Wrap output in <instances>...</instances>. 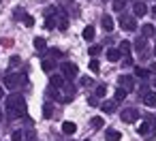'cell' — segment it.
Wrapping results in <instances>:
<instances>
[{"instance_id": "cell-1", "label": "cell", "mask_w": 156, "mask_h": 141, "mask_svg": "<svg viewBox=\"0 0 156 141\" xmlns=\"http://www.w3.org/2000/svg\"><path fill=\"white\" fill-rule=\"evenodd\" d=\"M7 115H9L11 120L26 115V100H24L22 94L15 92V94H9V96H7Z\"/></svg>"}, {"instance_id": "cell-2", "label": "cell", "mask_w": 156, "mask_h": 141, "mask_svg": "<svg viewBox=\"0 0 156 141\" xmlns=\"http://www.w3.org/2000/svg\"><path fill=\"white\" fill-rule=\"evenodd\" d=\"M24 81H26V79H24V75H20V73H7L5 79H2V83H5L9 90L20 88V83H24Z\"/></svg>"}, {"instance_id": "cell-3", "label": "cell", "mask_w": 156, "mask_h": 141, "mask_svg": "<svg viewBox=\"0 0 156 141\" xmlns=\"http://www.w3.org/2000/svg\"><path fill=\"white\" fill-rule=\"evenodd\" d=\"M60 71H62V77H64L66 81H71V79H75V77H77V73H79V69H77V64H73V62H62V66H60Z\"/></svg>"}, {"instance_id": "cell-4", "label": "cell", "mask_w": 156, "mask_h": 141, "mask_svg": "<svg viewBox=\"0 0 156 141\" xmlns=\"http://www.w3.org/2000/svg\"><path fill=\"white\" fill-rule=\"evenodd\" d=\"M137 120H139V111H137L135 107H128V109L122 111V122L133 124V122H137Z\"/></svg>"}, {"instance_id": "cell-5", "label": "cell", "mask_w": 156, "mask_h": 141, "mask_svg": "<svg viewBox=\"0 0 156 141\" xmlns=\"http://www.w3.org/2000/svg\"><path fill=\"white\" fill-rule=\"evenodd\" d=\"M118 83H120V88L122 90H133L135 88V77H130V75H120V79H118Z\"/></svg>"}, {"instance_id": "cell-6", "label": "cell", "mask_w": 156, "mask_h": 141, "mask_svg": "<svg viewBox=\"0 0 156 141\" xmlns=\"http://www.w3.org/2000/svg\"><path fill=\"white\" fill-rule=\"evenodd\" d=\"M139 135H143V137H147V135L156 137V126L152 122H143V124H139Z\"/></svg>"}, {"instance_id": "cell-7", "label": "cell", "mask_w": 156, "mask_h": 141, "mask_svg": "<svg viewBox=\"0 0 156 141\" xmlns=\"http://www.w3.org/2000/svg\"><path fill=\"white\" fill-rule=\"evenodd\" d=\"M120 28H122V30L133 32V30H137V24H135V19H133V17H120Z\"/></svg>"}, {"instance_id": "cell-8", "label": "cell", "mask_w": 156, "mask_h": 141, "mask_svg": "<svg viewBox=\"0 0 156 141\" xmlns=\"http://www.w3.org/2000/svg\"><path fill=\"white\" fill-rule=\"evenodd\" d=\"M133 13H135L137 17H143V15L147 13V7H145V5L141 2V0H137V2L133 5Z\"/></svg>"}, {"instance_id": "cell-9", "label": "cell", "mask_w": 156, "mask_h": 141, "mask_svg": "<svg viewBox=\"0 0 156 141\" xmlns=\"http://www.w3.org/2000/svg\"><path fill=\"white\" fill-rule=\"evenodd\" d=\"M115 107H118V103H115V100H103L98 109H101V111H105V113H113V111H115Z\"/></svg>"}, {"instance_id": "cell-10", "label": "cell", "mask_w": 156, "mask_h": 141, "mask_svg": "<svg viewBox=\"0 0 156 141\" xmlns=\"http://www.w3.org/2000/svg\"><path fill=\"white\" fill-rule=\"evenodd\" d=\"M101 24H103V30H105V32H111V30H113V26H115L111 15H105V17L101 19Z\"/></svg>"}, {"instance_id": "cell-11", "label": "cell", "mask_w": 156, "mask_h": 141, "mask_svg": "<svg viewBox=\"0 0 156 141\" xmlns=\"http://www.w3.org/2000/svg\"><path fill=\"white\" fill-rule=\"evenodd\" d=\"M75 130H77V124H75V122H71V120H66V122L62 124V132H64V135H73Z\"/></svg>"}, {"instance_id": "cell-12", "label": "cell", "mask_w": 156, "mask_h": 141, "mask_svg": "<svg viewBox=\"0 0 156 141\" xmlns=\"http://www.w3.org/2000/svg\"><path fill=\"white\" fill-rule=\"evenodd\" d=\"M105 139H107V141H120V139H122V132H120V130L109 128V130L105 132Z\"/></svg>"}, {"instance_id": "cell-13", "label": "cell", "mask_w": 156, "mask_h": 141, "mask_svg": "<svg viewBox=\"0 0 156 141\" xmlns=\"http://www.w3.org/2000/svg\"><path fill=\"white\" fill-rule=\"evenodd\" d=\"M143 103L147 107H156V92H145L143 94Z\"/></svg>"}, {"instance_id": "cell-14", "label": "cell", "mask_w": 156, "mask_h": 141, "mask_svg": "<svg viewBox=\"0 0 156 141\" xmlns=\"http://www.w3.org/2000/svg\"><path fill=\"white\" fill-rule=\"evenodd\" d=\"M141 34H143V39H150V37L156 34V28H154L152 24H145V26L141 28Z\"/></svg>"}, {"instance_id": "cell-15", "label": "cell", "mask_w": 156, "mask_h": 141, "mask_svg": "<svg viewBox=\"0 0 156 141\" xmlns=\"http://www.w3.org/2000/svg\"><path fill=\"white\" fill-rule=\"evenodd\" d=\"M64 83H66V79H64L62 75H51V86H54V88H58V90H60Z\"/></svg>"}, {"instance_id": "cell-16", "label": "cell", "mask_w": 156, "mask_h": 141, "mask_svg": "<svg viewBox=\"0 0 156 141\" xmlns=\"http://www.w3.org/2000/svg\"><path fill=\"white\" fill-rule=\"evenodd\" d=\"M34 49L45 51V49H47V41H45V39H41V37H37V39H34Z\"/></svg>"}, {"instance_id": "cell-17", "label": "cell", "mask_w": 156, "mask_h": 141, "mask_svg": "<svg viewBox=\"0 0 156 141\" xmlns=\"http://www.w3.org/2000/svg\"><path fill=\"white\" fill-rule=\"evenodd\" d=\"M133 47H135L137 51H141V54H143V51H145V47H147V39H137Z\"/></svg>"}, {"instance_id": "cell-18", "label": "cell", "mask_w": 156, "mask_h": 141, "mask_svg": "<svg viewBox=\"0 0 156 141\" xmlns=\"http://www.w3.org/2000/svg\"><path fill=\"white\" fill-rule=\"evenodd\" d=\"M130 49H133V45H130L128 41H122V43H120V49H118V51H120L122 56H128V54H130Z\"/></svg>"}, {"instance_id": "cell-19", "label": "cell", "mask_w": 156, "mask_h": 141, "mask_svg": "<svg viewBox=\"0 0 156 141\" xmlns=\"http://www.w3.org/2000/svg\"><path fill=\"white\" fill-rule=\"evenodd\" d=\"M120 56H122V54H120L118 49H107V60H109V62H118Z\"/></svg>"}, {"instance_id": "cell-20", "label": "cell", "mask_w": 156, "mask_h": 141, "mask_svg": "<svg viewBox=\"0 0 156 141\" xmlns=\"http://www.w3.org/2000/svg\"><path fill=\"white\" fill-rule=\"evenodd\" d=\"M126 2H128V0H113V11H118V13H122L124 11V7H126Z\"/></svg>"}, {"instance_id": "cell-21", "label": "cell", "mask_w": 156, "mask_h": 141, "mask_svg": "<svg viewBox=\"0 0 156 141\" xmlns=\"http://www.w3.org/2000/svg\"><path fill=\"white\" fill-rule=\"evenodd\" d=\"M105 94H107V86H105V83L96 86V90H94V96H96V98H103Z\"/></svg>"}, {"instance_id": "cell-22", "label": "cell", "mask_w": 156, "mask_h": 141, "mask_svg": "<svg viewBox=\"0 0 156 141\" xmlns=\"http://www.w3.org/2000/svg\"><path fill=\"white\" fill-rule=\"evenodd\" d=\"M83 39H86V41H92V39H94V28H92V26H86V28H83Z\"/></svg>"}, {"instance_id": "cell-23", "label": "cell", "mask_w": 156, "mask_h": 141, "mask_svg": "<svg viewBox=\"0 0 156 141\" xmlns=\"http://www.w3.org/2000/svg\"><path fill=\"white\" fill-rule=\"evenodd\" d=\"M41 69H43L45 73H51V71H54V60H43V62H41Z\"/></svg>"}, {"instance_id": "cell-24", "label": "cell", "mask_w": 156, "mask_h": 141, "mask_svg": "<svg viewBox=\"0 0 156 141\" xmlns=\"http://www.w3.org/2000/svg\"><path fill=\"white\" fill-rule=\"evenodd\" d=\"M43 115H45V118H51V115H54V105H51V103H45V105H43Z\"/></svg>"}, {"instance_id": "cell-25", "label": "cell", "mask_w": 156, "mask_h": 141, "mask_svg": "<svg viewBox=\"0 0 156 141\" xmlns=\"http://www.w3.org/2000/svg\"><path fill=\"white\" fill-rule=\"evenodd\" d=\"M90 124H92V128H94V130H98V128H103V124H105V122H103V118H98V115H96V118H92V120H90Z\"/></svg>"}, {"instance_id": "cell-26", "label": "cell", "mask_w": 156, "mask_h": 141, "mask_svg": "<svg viewBox=\"0 0 156 141\" xmlns=\"http://www.w3.org/2000/svg\"><path fill=\"white\" fill-rule=\"evenodd\" d=\"M22 19H24V24H26L28 28H32V26H34V17H32V15H28V13H24V17H22Z\"/></svg>"}, {"instance_id": "cell-27", "label": "cell", "mask_w": 156, "mask_h": 141, "mask_svg": "<svg viewBox=\"0 0 156 141\" xmlns=\"http://www.w3.org/2000/svg\"><path fill=\"white\" fill-rule=\"evenodd\" d=\"M135 75H137V77H141V79H147L150 71H145V69H139V66H137V69H135Z\"/></svg>"}, {"instance_id": "cell-28", "label": "cell", "mask_w": 156, "mask_h": 141, "mask_svg": "<svg viewBox=\"0 0 156 141\" xmlns=\"http://www.w3.org/2000/svg\"><path fill=\"white\" fill-rule=\"evenodd\" d=\"M126 94H128V92H126V90H122V88H120V90H115V103L124 100V98H126Z\"/></svg>"}, {"instance_id": "cell-29", "label": "cell", "mask_w": 156, "mask_h": 141, "mask_svg": "<svg viewBox=\"0 0 156 141\" xmlns=\"http://www.w3.org/2000/svg\"><path fill=\"white\" fill-rule=\"evenodd\" d=\"M101 51H103V47H101V45H92V47L88 49V54H90V56H98Z\"/></svg>"}, {"instance_id": "cell-30", "label": "cell", "mask_w": 156, "mask_h": 141, "mask_svg": "<svg viewBox=\"0 0 156 141\" xmlns=\"http://www.w3.org/2000/svg\"><path fill=\"white\" fill-rule=\"evenodd\" d=\"M11 141H24V132H22V130H15V132L11 135Z\"/></svg>"}, {"instance_id": "cell-31", "label": "cell", "mask_w": 156, "mask_h": 141, "mask_svg": "<svg viewBox=\"0 0 156 141\" xmlns=\"http://www.w3.org/2000/svg\"><path fill=\"white\" fill-rule=\"evenodd\" d=\"M45 28H47V30L56 28V17H54V19H51V17H47V19H45Z\"/></svg>"}, {"instance_id": "cell-32", "label": "cell", "mask_w": 156, "mask_h": 141, "mask_svg": "<svg viewBox=\"0 0 156 141\" xmlns=\"http://www.w3.org/2000/svg\"><path fill=\"white\" fill-rule=\"evenodd\" d=\"M98 69H101V64H98V60H96V58H92V60H90V71H94V73H96Z\"/></svg>"}, {"instance_id": "cell-33", "label": "cell", "mask_w": 156, "mask_h": 141, "mask_svg": "<svg viewBox=\"0 0 156 141\" xmlns=\"http://www.w3.org/2000/svg\"><path fill=\"white\" fill-rule=\"evenodd\" d=\"M49 56H51V58H60L62 54H60V49H49Z\"/></svg>"}, {"instance_id": "cell-34", "label": "cell", "mask_w": 156, "mask_h": 141, "mask_svg": "<svg viewBox=\"0 0 156 141\" xmlns=\"http://www.w3.org/2000/svg\"><path fill=\"white\" fill-rule=\"evenodd\" d=\"M81 86H92V77H81Z\"/></svg>"}, {"instance_id": "cell-35", "label": "cell", "mask_w": 156, "mask_h": 141, "mask_svg": "<svg viewBox=\"0 0 156 141\" xmlns=\"http://www.w3.org/2000/svg\"><path fill=\"white\" fill-rule=\"evenodd\" d=\"M88 105L96 107V105H98V98H96V96H90V98H88Z\"/></svg>"}, {"instance_id": "cell-36", "label": "cell", "mask_w": 156, "mask_h": 141, "mask_svg": "<svg viewBox=\"0 0 156 141\" xmlns=\"http://www.w3.org/2000/svg\"><path fill=\"white\" fill-rule=\"evenodd\" d=\"M9 64H11V66H17V64H20V58H17V56H13V58H11V62H9Z\"/></svg>"}, {"instance_id": "cell-37", "label": "cell", "mask_w": 156, "mask_h": 141, "mask_svg": "<svg viewBox=\"0 0 156 141\" xmlns=\"http://www.w3.org/2000/svg\"><path fill=\"white\" fill-rule=\"evenodd\" d=\"M150 71H152V73H156V62H152V64H150Z\"/></svg>"}, {"instance_id": "cell-38", "label": "cell", "mask_w": 156, "mask_h": 141, "mask_svg": "<svg viewBox=\"0 0 156 141\" xmlns=\"http://www.w3.org/2000/svg\"><path fill=\"white\" fill-rule=\"evenodd\" d=\"M5 96V90H2V86H0V98H2Z\"/></svg>"}, {"instance_id": "cell-39", "label": "cell", "mask_w": 156, "mask_h": 141, "mask_svg": "<svg viewBox=\"0 0 156 141\" xmlns=\"http://www.w3.org/2000/svg\"><path fill=\"white\" fill-rule=\"evenodd\" d=\"M152 15H154V17H156V7H154V9H152Z\"/></svg>"}, {"instance_id": "cell-40", "label": "cell", "mask_w": 156, "mask_h": 141, "mask_svg": "<svg viewBox=\"0 0 156 141\" xmlns=\"http://www.w3.org/2000/svg\"><path fill=\"white\" fill-rule=\"evenodd\" d=\"M0 120H2V109H0Z\"/></svg>"}, {"instance_id": "cell-41", "label": "cell", "mask_w": 156, "mask_h": 141, "mask_svg": "<svg viewBox=\"0 0 156 141\" xmlns=\"http://www.w3.org/2000/svg\"><path fill=\"white\" fill-rule=\"evenodd\" d=\"M154 56H156V45H154Z\"/></svg>"}, {"instance_id": "cell-42", "label": "cell", "mask_w": 156, "mask_h": 141, "mask_svg": "<svg viewBox=\"0 0 156 141\" xmlns=\"http://www.w3.org/2000/svg\"><path fill=\"white\" fill-rule=\"evenodd\" d=\"M64 2H73V0H64Z\"/></svg>"}, {"instance_id": "cell-43", "label": "cell", "mask_w": 156, "mask_h": 141, "mask_svg": "<svg viewBox=\"0 0 156 141\" xmlns=\"http://www.w3.org/2000/svg\"><path fill=\"white\" fill-rule=\"evenodd\" d=\"M154 88H156V79H154Z\"/></svg>"}, {"instance_id": "cell-44", "label": "cell", "mask_w": 156, "mask_h": 141, "mask_svg": "<svg viewBox=\"0 0 156 141\" xmlns=\"http://www.w3.org/2000/svg\"><path fill=\"white\" fill-rule=\"evenodd\" d=\"M0 2H2V0H0Z\"/></svg>"}, {"instance_id": "cell-45", "label": "cell", "mask_w": 156, "mask_h": 141, "mask_svg": "<svg viewBox=\"0 0 156 141\" xmlns=\"http://www.w3.org/2000/svg\"><path fill=\"white\" fill-rule=\"evenodd\" d=\"M34 141H37V139H34Z\"/></svg>"}]
</instances>
